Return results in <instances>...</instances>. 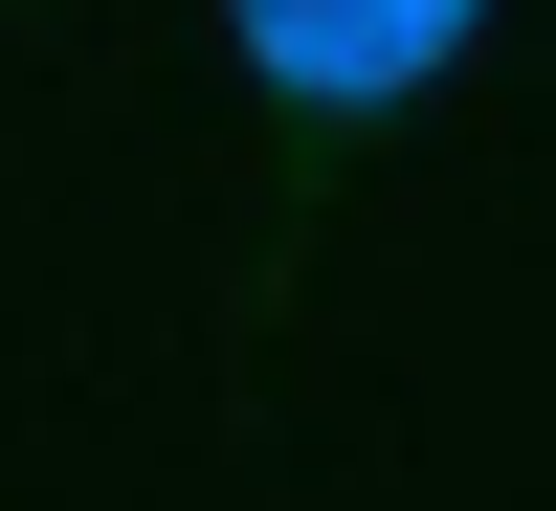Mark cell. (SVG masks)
<instances>
[{
  "mask_svg": "<svg viewBox=\"0 0 556 511\" xmlns=\"http://www.w3.org/2000/svg\"><path fill=\"white\" fill-rule=\"evenodd\" d=\"M245 44L290 89H424L445 44H468V0H245Z\"/></svg>",
  "mask_w": 556,
  "mask_h": 511,
  "instance_id": "cell-1",
  "label": "cell"
}]
</instances>
